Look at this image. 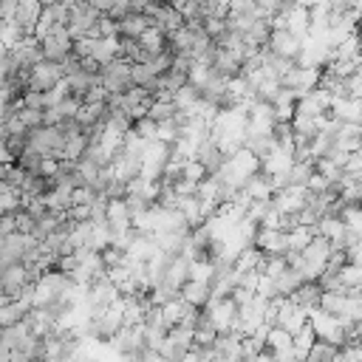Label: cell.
<instances>
[{
    "instance_id": "cell-1",
    "label": "cell",
    "mask_w": 362,
    "mask_h": 362,
    "mask_svg": "<svg viewBox=\"0 0 362 362\" xmlns=\"http://www.w3.org/2000/svg\"><path fill=\"white\" fill-rule=\"evenodd\" d=\"M170 161V144H161V141H147L141 158H139V175L144 181H158L164 167Z\"/></svg>"
},
{
    "instance_id": "cell-2",
    "label": "cell",
    "mask_w": 362,
    "mask_h": 362,
    "mask_svg": "<svg viewBox=\"0 0 362 362\" xmlns=\"http://www.w3.org/2000/svg\"><path fill=\"white\" fill-rule=\"evenodd\" d=\"M99 85L116 96V93H124L130 88V62L124 59H110L107 65L99 68Z\"/></svg>"
},
{
    "instance_id": "cell-3",
    "label": "cell",
    "mask_w": 362,
    "mask_h": 362,
    "mask_svg": "<svg viewBox=\"0 0 362 362\" xmlns=\"http://www.w3.org/2000/svg\"><path fill=\"white\" fill-rule=\"evenodd\" d=\"M308 328H311L314 337L322 339V342H331V345H337V348L345 345V334H342L337 317H328V314L320 311V308H311V311H308Z\"/></svg>"
},
{
    "instance_id": "cell-4",
    "label": "cell",
    "mask_w": 362,
    "mask_h": 362,
    "mask_svg": "<svg viewBox=\"0 0 362 362\" xmlns=\"http://www.w3.org/2000/svg\"><path fill=\"white\" fill-rule=\"evenodd\" d=\"M65 79L62 74V65L57 62H37L34 68H28V82H25V90H34V93H48L51 88H57V82Z\"/></svg>"
},
{
    "instance_id": "cell-5",
    "label": "cell",
    "mask_w": 362,
    "mask_h": 362,
    "mask_svg": "<svg viewBox=\"0 0 362 362\" xmlns=\"http://www.w3.org/2000/svg\"><path fill=\"white\" fill-rule=\"evenodd\" d=\"M71 37L65 31V25H54V31L48 37L40 40V54H42V62H62L68 54H71Z\"/></svg>"
},
{
    "instance_id": "cell-6",
    "label": "cell",
    "mask_w": 362,
    "mask_h": 362,
    "mask_svg": "<svg viewBox=\"0 0 362 362\" xmlns=\"http://www.w3.org/2000/svg\"><path fill=\"white\" fill-rule=\"evenodd\" d=\"M201 311L209 317V322H212V328H215L218 334H229L232 325H235V320H238V305H235L229 297H223V300H209Z\"/></svg>"
},
{
    "instance_id": "cell-7",
    "label": "cell",
    "mask_w": 362,
    "mask_h": 362,
    "mask_svg": "<svg viewBox=\"0 0 362 362\" xmlns=\"http://www.w3.org/2000/svg\"><path fill=\"white\" fill-rule=\"evenodd\" d=\"M305 198H308V189L305 187H286V189H277L269 204L277 215H297L303 206H305Z\"/></svg>"
},
{
    "instance_id": "cell-8",
    "label": "cell",
    "mask_w": 362,
    "mask_h": 362,
    "mask_svg": "<svg viewBox=\"0 0 362 362\" xmlns=\"http://www.w3.org/2000/svg\"><path fill=\"white\" fill-rule=\"evenodd\" d=\"M308 322V311L291 305L286 297H277V320H274V328H283L288 337H294L300 328H305Z\"/></svg>"
},
{
    "instance_id": "cell-9",
    "label": "cell",
    "mask_w": 362,
    "mask_h": 362,
    "mask_svg": "<svg viewBox=\"0 0 362 362\" xmlns=\"http://www.w3.org/2000/svg\"><path fill=\"white\" fill-rule=\"evenodd\" d=\"M317 82H320V71H314V68H297V65L280 79V85L283 88H291L297 93V99L308 96L317 88Z\"/></svg>"
},
{
    "instance_id": "cell-10",
    "label": "cell",
    "mask_w": 362,
    "mask_h": 362,
    "mask_svg": "<svg viewBox=\"0 0 362 362\" xmlns=\"http://www.w3.org/2000/svg\"><path fill=\"white\" fill-rule=\"evenodd\" d=\"M300 45H303V40H297V37L288 34L286 28H283V31H272L269 40H266V48H269L274 57L291 59V62H294V57L300 54Z\"/></svg>"
},
{
    "instance_id": "cell-11",
    "label": "cell",
    "mask_w": 362,
    "mask_h": 362,
    "mask_svg": "<svg viewBox=\"0 0 362 362\" xmlns=\"http://www.w3.org/2000/svg\"><path fill=\"white\" fill-rule=\"evenodd\" d=\"M119 300V288L107 280V277H99V280H93L90 286H88V308L93 311V308H107L110 303H116Z\"/></svg>"
},
{
    "instance_id": "cell-12",
    "label": "cell",
    "mask_w": 362,
    "mask_h": 362,
    "mask_svg": "<svg viewBox=\"0 0 362 362\" xmlns=\"http://www.w3.org/2000/svg\"><path fill=\"white\" fill-rule=\"evenodd\" d=\"M34 243H37V240H34L31 235H20V232L6 235V238H3V255H0V260H3V263H20L23 255H25Z\"/></svg>"
},
{
    "instance_id": "cell-13",
    "label": "cell",
    "mask_w": 362,
    "mask_h": 362,
    "mask_svg": "<svg viewBox=\"0 0 362 362\" xmlns=\"http://www.w3.org/2000/svg\"><path fill=\"white\" fill-rule=\"evenodd\" d=\"M25 283H28V272H25V266H23V263H8L6 272H3V277H0V291H6V294L11 297V303H14L17 291H20Z\"/></svg>"
},
{
    "instance_id": "cell-14",
    "label": "cell",
    "mask_w": 362,
    "mask_h": 362,
    "mask_svg": "<svg viewBox=\"0 0 362 362\" xmlns=\"http://www.w3.org/2000/svg\"><path fill=\"white\" fill-rule=\"evenodd\" d=\"M192 158L204 167V173H206V175H215V173L221 170V164H223V156L218 153V147H215L209 139H206V141H201V144L195 147V156H192Z\"/></svg>"
},
{
    "instance_id": "cell-15",
    "label": "cell",
    "mask_w": 362,
    "mask_h": 362,
    "mask_svg": "<svg viewBox=\"0 0 362 362\" xmlns=\"http://www.w3.org/2000/svg\"><path fill=\"white\" fill-rule=\"evenodd\" d=\"M320 286L317 283H300L286 300L291 303V305H297V308H303V311H311V308H317V303H320Z\"/></svg>"
},
{
    "instance_id": "cell-16",
    "label": "cell",
    "mask_w": 362,
    "mask_h": 362,
    "mask_svg": "<svg viewBox=\"0 0 362 362\" xmlns=\"http://www.w3.org/2000/svg\"><path fill=\"white\" fill-rule=\"evenodd\" d=\"M40 11H42V6L34 3V0H23V3H17V8H14V23L20 25L23 37H31V28H34Z\"/></svg>"
},
{
    "instance_id": "cell-17",
    "label": "cell",
    "mask_w": 362,
    "mask_h": 362,
    "mask_svg": "<svg viewBox=\"0 0 362 362\" xmlns=\"http://www.w3.org/2000/svg\"><path fill=\"white\" fill-rule=\"evenodd\" d=\"M187 272H189V260L184 257V255H175V257H170V263H167V272H164V286H170L173 291H178L184 283H187Z\"/></svg>"
},
{
    "instance_id": "cell-18",
    "label": "cell",
    "mask_w": 362,
    "mask_h": 362,
    "mask_svg": "<svg viewBox=\"0 0 362 362\" xmlns=\"http://www.w3.org/2000/svg\"><path fill=\"white\" fill-rule=\"evenodd\" d=\"M243 195H246V201H269L272 198V178L269 175H263V173H255L246 184H243V189H240Z\"/></svg>"
},
{
    "instance_id": "cell-19",
    "label": "cell",
    "mask_w": 362,
    "mask_h": 362,
    "mask_svg": "<svg viewBox=\"0 0 362 362\" xmlns=\"http://www.w3.org/2000/svg\"><path fill=\"white\" fill-rule=\"evenodd\" d=\"M178 297L189 305V308H195V311H201L206 303H209V286H204V283H184L181 288H178Z\"/></svg>"
},
{
    "instance_id": "cell-20",
    "label": "cell",
    "mask_w": 362,
    "mask_h": 362,
    "mask_svg": "<svg viewBox=\"0 0 362 362\" xmlns=\"http://www.w3.org/2000/svg\"><path fill=\"white\" fill-rule=\"evenodd\" d=\"M116 25H119V34H122V37H127V40H139V34H141L144 28L153 25V20L144 17V14H133V11H127Z\"/></svg>"
},
{
    "instance_id": "cell-21",
    "label": "cell",
    "mask_w": 362,
    "mask_h": 362,
    "mask_svg": "<svg viewBox=\"0 0 362 362\" xmlns=\"http://www.w3.org/2000/svg\"><path fill=\"white\" fill-rule=\"evenodd\" d=\"M139 48L144 51V54H161L164 48H167V34L161 31V28H156V25H150V28H144L141 34H139Z\"/></svg>"
},
{
    "instance_id": "cell-22",
    "label": "cell",
    "mask_w": 362,
    "mask_h": 362,
    "mask_svg": "<svg viewBox=\"0 0 362 362\" xmlns=\"http://www.w3.org/2000/svg\"><path fill=\"white\" fill-rule=\"evenodd\" d=\"M116 51H119V37H110V40H90V59L102 68L107 65L110 59H116Z\"/></svg>"
},
{
    "instance_id": "cell-23",
    "label": "cell",
    "mask_w": 362,
    "mask_h": 362,
    "mask_svg": "<svg viewBox=\"0 0 362 362\" xmlns=\"http://www.w3.org/2000/svg\"><path fill=\"white\" fill-rule=\"evenodd\" d=\"M260 266H263V255H260L255 246H252V249H240L238 257L232 260V272H238V274L260 272Z\"/></svg>"
},
{
    "instance_id": "cell-24",
    "label": "cell",
    "mask_w": 362,
    "mask_h": 362,
    "mask_svg": "<svg viewBox=\"0 0 362 362\" xmlns=\"http://www.w3.org/2000/svg\"><path fill=\"white\" fill-rule=\"evenodd\" d=\"M283 20H286V31L288 34H294L297 40H305V34H308V8L303 3H297V8Z\"/></svg>"
},
{
    "instance_id": "cell-25",
    "label": "cell",
    "mask_w": 362,
    "mask_h": 362,
    "mask_svg": "<svg viewBox=\"0 0 362 362\" xmlns=\"http://www.w3.org/2000/svg\"><path fill=\"white\" fill-rule=\"evenodd\" d=\"M311 238H317V223H314V226H297V229H291V232L286 235V246H288V252L300 255V252L311 243Z\"/></svg>"
},
{
    "instance_id": "cell-26",
    "label": "cell",
    "mask_w": 362,
    "mask_h": 362,
    "mask_svg": "<svg viewBox=\"0 0 362 362\" xmlns=\"http://www.w3.org/2000/svg\"><path fill=\"white\" fill-rule=\"evenodd\" d=\"M105 113H107V105H82V107L76 110L74 122L79 124V130H88V127H93L96 122H102Z\"/></svg>"
},
{
    "instance_id": "cell-27",
    "label": "cell",
    "mask_w": 362,
    "mask_h": 362,
    "mask_svg": "<svg viewBox=\"0 0 362 362\" xmlns=\"http://www.w3.org/2000/svg\"><path fill=\"white\" fill-rule=\"evenodd\" d=\"M291 167V156H286V153H280V150H274V153H269L263 161H260V173L263 175H280V173H286Z\"/></svg>"
},
{
    "instance_id": "cell-28",
    "label": "cell",
    "mask_w": 362,
    "mask_h": 362,
    "mask_svg": "<svg viewBox=\"0 0 362 362\" xmlns=\"http://www.w3.org/2000/svg\"><path fill=\"white\" fill-rule=\"evenodd\" d=\"M337 354H339V348H337V345L322 342V339H314V345L308 348V354H305V359H303V362H334V359H337Z\"/></svg>"
},
{
    "instance_id": "cell-29",
    "label": "cell",
    "mask_w": 362,
    "mask_h": 362,
    "mask_svg": "<svg viewBox=\"0 0 362 362\" xmlns=\"http://www.w3.org/2000/svg\"><path fill=\"white\" fill-rule=\"evenodd\" d=\"M274 283V291H277V297H288L300 283H303V277H300V272H294V269H286L280 277H274L272 280Z\"/></svg>"
},
{
    "instance_id": "cell-30",
    "label": "cell",
    "mask_w": 362,
    "mask_h": 362,
    "mask_svg": "<svg viewBox=\"0 0 362 362\" xmlns=\"http://www.w3.org/2000/svg\"><path fill=\"white\" fill-rule=\"evenodd\" d=\"M314 331L308 328V322H305V328H300L294 337H291V351H294V356L297 359H305V354H308V348L314 345Z\"/></svg>"
},
{
    "instance_id": "cell-31",
    "label": "cell",
    "mask_w": 362,
    "mask_h": 362,
    "mask_svg": "<svg viewBox=\"0 0 362 362\" xmlns=\"http://www.w3.org/2000/svg\"><path fill=\"white\" fill-rule=\"evenodd\" d=\"M339 223L345 229H362V212H359V204H342V209L337 212Z\"/></svg>"
},
{
    "instance_id": "cell-32",
    "label": "cell",
    "mask_w": 362,
    "mask_h": 362,
    "mask_svg": "<svg viewBox=\"0 0 362 362\" xmlns=\"http://www.w3.org/2000/svg\"><path fill=\"white\" fill-rule=\"evenodd\" d=\"M178 110H175V105L173 102H150V107H147V119L150 122H170L173 116H175Z\"/></svg>"
},
{
    "instance_id": "cell-33",
    "label": "cell",
    "mask_w": 362,
    "mask_h": 362,
    "mask_svg": "<svg viewBox=\"0 0 362 362\" xmlns=\"http://www.w3.org/2000/svg\"><path fill=\"white\" fill-rule=\"evenodd\" d=\"M187 280H189V283H204V286H209V280H212V263H209V260L189 263Z\"/></svg>"
},
{
    "instance_id": "cell-34",
    "label": "cell",
    "mask_w": 362,
    "mask_h": 362,
    "mask_svg": "<svg viewBox=\"0 0 362 362\" xmlns=\"http://www.w3.org/2000/svg\"><path fill=\"white\" fill-rule=\"evenodd\" d=\"M337 280L342 283V288H359V283H362V269L354 266V263H345V266L337 272Z\"/></svg>"
},
{
    "instance_id": "cell-35",
    "label": "cell",
    "mask_w": 362,
    "mask_h": 362,
    "mask_svg": "<svg viewBox=\"0 0 362 362\" xmlns=\"http://www.w3.org/2000/svg\"><path fill=\"white\" fill-rule=\"evenodd\" d=\"M14 164L25 173V175H40V164H42V156H37V153H28V150H23L17 158H14Z\"/></svg>"
},
{
    "instance_id": "cell-36",
    "label": "cell",
    "mask_w": 362,
    "mask_h": 362,
    "mask_svg": "<svg viewBox=\"0 0 362 362\" xmlns=\"http://www.w3.org/2000/svg\"><path fill=\"white\" fill-rule=\"evenodd\" d=\"M283 348H291V337L283 328H269V334H266V351L274 354V351H283Z\"/></svg>"
},
{
    "instance_id": "cell-37",
    "label": "cell",
    "mask_w": 362,
    "mask_h": 362,
    "mask_svg": "<svg viewBox=\"0 0 362 362\" xmlns=\"http://www.w3.org/2000/svg\"><path fill=\"white\" fill-rule=\"evenodd\" d=\"M198 102V90L192 88V85H184V88H178L175 93H173V105H175V110H187L189 105H195Z\"/></svg>"
},
{
    "instance_id": "cell-38",
    "label": "cell",
    "mask_w": 362,
    "mask_h": 362,
    "mask_svg": "<svg viewBox=\"0 0 362 362\" xmlns=\"http://www.w3.org/2000/svg\"><path fill=\"white\" fill-rule=\"evenodd\" d=\"M178 124L170 119V122H158L156 124V141H161V144H173L175 139H178Z\"/></svg>"
},
{
    "instance_id": "cell-39",
    "label": "cell",
    "mask_w": 362,
    "mask_h": 362,
    "mask_svg": "<svg viewBox=\"0 0 362 362\" xmlns=\"http://www.w3.org/2000/svg\"><path fill=\"white\" fill-rule=\"evenodd\" d=\"M181 178H184V181H192V184H201V181L206 178V173H204V167H201L195 158H189V161L181 164Z\"/></svg>"
},
{
    "instance_id": "cell-40",
    "label": "cell",
    "mask_w": 362,
    "mask_h": 362,
    "mask_svg": "<svg viewBox=\"0 0 362 362\" xmlns=\"http://www.w3.org/2000/svg\"><path fill=\"white\" fill-rule=\"evenodd\" d=\"M25 314L14 305V303H8V305H0V331L3 328H11V325H17L20 320H23Z\"/></svg>"
},
{
    "instance_id": "cell-41",
    "label": "cell",
    "mask_w": 362,
    "mask_h": 362,
    "mask_svg": "<svg viewBox=\"0 0 362 362\" xmlns=\"http://www.w3.org/2000/svg\"><path fill=\"white\" fill-rule=\"evenodd\" d=\"M17 116H20V122H23L25 130H37V127H42V110H25V107H20Z\"/></svg>"
},
{
    "instance_id": "cell-42",
    "label": "cell",
    "mask_w": 362,
    "mask_h": 362,
    "mask_svg": "<svg viewBox=\"0 0 362 362\" xmlns=\"http://www.w3.org/2000/svg\"><path fill=\"white\" fill-rule=\"evenodd\" d=\"M133 133H136L139 139H144V141H156V122H150V119L144 116V119L133 122Z\"/></svg>"
},
{
    "instance_id": "cell-43",
    "label": "cell",
    "mask_w": 362,
    "mask_h": 362,
    "mask_svg": "<svg viewBox=\"0 0 362 362\" xmlns=\"http://www.w3.org/2000/svg\"><path fill=\"white\" fill-rule=\"evenodd\" d=\"M99 260H102V266H105V269H110V266H122L124 252H122V249H116V246H105V249L99 252Z\"/></svg>"
},
{
    "instance_id": "cell-44",
    "label": "cell",
    "mask_w": 362,
    "mask_h": 362,
    "mask_svg": "<svg viewBox=\"0 0 362 362\" xmlns=\"http://www.w3.org/2000/svg\"><path fill=\"white\" fill-rule=\"evenodd\" d=\"M359 173H362V153H351L342 164V175L345 178H359Z\"/></svg>"
},
{
    "instance_id": "cell-45",
    "label": "cell",
    "mask_w": 362,
    "mask_h": 362,
    "mask_svg": "<svg viewBox=\"0 0 362 362\" xmlns=\"http://www.w3.org/2000/svg\"><path fill=\"white\" fill-rule=\"evenodd\" d=\"M93 198H96V195H93L90 187H76V189H71V206H90Z\"/></svg>"
},
{
    "instance_id": "cell-46",
    "label": "cell",
    "mask_w": 362,
    "mask_h": 362,
    "mask_svg": "<svg viewBox=\"0 0 362 362\" xmlns=\"http://www.w3.org/2000/svg\"><path fill=\"white\" fill-rule=\"evenodd\" d=\"M359 198H362V184H345L339 192L342 204H359Z\"/></svg>"
},
{
    "instance_id": "cell-47",
    "label": "cell",
    "mask_w": 362,
    "mask_h": 362,
    "mask_svg": "<svg viewBox=\"0 0 362 362\" xmlns=\"http://www.w3.org/2000/svg\"><path fill=\"white\" fill-rule=\"evenodd\" d=\"M3 147L8 150L11 158H17L25 150V136H8V139H3Z\"/></svg>"
},
{
    "instance_id": "cell-48",
    "label": "cell",
    "mask_w": 362,
    "mask_h": 362,
    "mask_svg": "<svg viewBox=\"0 0 362 362\" xmlns=\"http://www.w3.org/2000/svg\"><path fill=\"white\" fill-rule=\"evenodd\" d=\"M14 215V229L20 232V235H31V229H34V221L23 212V209H17V212H11Z\"/></svg>"
},
{
    "instance_id": "cell-49",
    "label": "cell",
    "mask_w": 362,
    "mask_h": 362,
    "mask_svg": "<svg viewBox=\"0 0 362 362\" xmlns=\"http://www.w3.org/2000/svg\"><path fill=\"white\" fill-rule=\"evenodd\" d=\"M229 14H249V17H257L252 0H235V3H229Z\"/></svg>"
},
{
    "instance_id": "cell-50",
    "label": "cell",
    "mask_w": 362,
    "mask_h": 362,
    "mask_svg": "<svg viewBox=\"0 0 362 362\" xmlns=\"http://www.w3.org/2000/svg\"><path fill=\"white\" fill-rule=\"evenodd\" d=\"M294 102H297V93H294L291 88H283V85H280L277 93H274V99H272V107H274V105H294Z\"/></svg>"
},
{
    "instance_id": "cell-51",
    "label": "cell",
    "mask_w": 362,
    "mask_h": 362,
    "mask_svg": "<svg viewBox=\"0 0 362 362\" xmlns=\"http://www.w3.org/2000/svg\"><path fill=\"white\" fill-rule=\"evenodd\" d=\"M11 232H17L14 229V215H0V238H6Z\"/></svg>"
},
{
    "instance_id": "cell-52",
    "label": "cell",
    "mask_w": 362,
    "mask_h": 362,
    "mask_svg": "<svg viewBox=\"0 0 362 362\" xmlns=\"http://www.w3.org/2000/svg\"><path fill=\"white\" fill-rule=\"evenodd\" d=\"M0 255H3V238H0Z\"/></svg>"
}]
</instances>
